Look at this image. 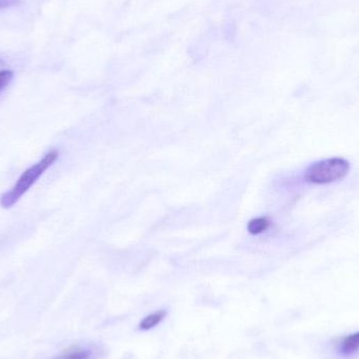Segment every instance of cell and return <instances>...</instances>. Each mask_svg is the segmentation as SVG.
<instances>
[{
	"label": "cell",
	"instance_id": "4",
	"mask_svg": "<svg viewBox=\"0 0 359 359\" xmlns=\"http://www.w3.org/2000/svg\"><path fill=\"white\" fill-rule=\"evenodd\" d=\"M340 354L352 356L359 352V331L346 336L338 346Z\"/></svg>",
	"mask_w": 359,
	"mask_h": 359
},
{
	"label": "cell",
	"instance_id": "7",
	"mask_svg": "<svg viewBox=\"0 0 359 359\" xmlns=\"http://www.w3.org/2000/svg\"><path fill=\"white\" fill-rule=\"evenodd\" d=\"M14 74L12 70H1L0 72V93L12 82Z\"/></svg>",
	"mask_w": 359,
	"mask_h": 359
},
{
	"label": "cell",
	"instance_id": "1",
	"mask_svg": "<svg viewBox=\"0 0 359 359\" xmlns=\"http://www.w3.org/2000/svg\"><path fill=\"white\" fill-rule=\"evenodd\" d=\"M59 158L57 151H52L47 153L40 161L26 170L18 178L15 185L0 197V205L5 209L12 208L17 204L18 201L31 190L33 185L38 181L39 178L45 174L49 167L55 164Z\"/></svg>",
	"mask_w": 359,
	"mask_h": 359
},
{
	"label": "cell",
	"instance_id": "5",
	"mask_svg": "<svg viewBox=\"0 0 359 359\" xmlns=\"http://www.w3.org/2000/svg\"><path fill=\"white\" fill-rule=\"evenodd\" d=\"M166 315H167V312L165 310H158L155 312L151 313L139 323V330L140 331H149V330L153 329L165 319Z\"/></svg>",
	"mask_w": 359,
	"mask_h": 359
},
{
	"label": "cell",
	"instance_id": "3",
	"mask_svg": "<svg viewBox=\"0 0 359 359\" xmlns=\"http://www.w3.org/2000/svg\"><path fill=\"white\" fill-rule=\"evenodd\" d=\"M102 350L96 344L74 346L52 359H98Z\"/></svg>",
	"mask_w": 359,
	"mask_h": 359
},
{
	"label": "cell",
	"instance_id": "9",
	"mask_svg": "<svg viewBox=\"0 0 359 359\" xmlns=\"http://www.w3.org/2000/svg\"><path fill=\"white\" fill-rule=\"evenodd\" d=\"M0 63H1V60H0Z\"/></svg>",
	"mask_w": 359,
	"mask_h": 359
},
{
	"label": "cell",
	"instance_id": "6",
	"mask_svg": "<svg viewBox=\"0 0 359 359\" xmlns=\"http://www.w3.org/2000/svg\"><path fill=\"white\" fill-rule=\"evenodd\" d=\"M271 221L266 217H257V219L251 220L247 226L249 234H253V236H257V234H263L267 231L268 228L270 227Z\"/></svg>",
	"mask_w": 359,
	"mask_h": 359
},
{
	"label": "cell",
	"instance_id": "8",
	"mask_svg": "<svg viewBox=\"0 0 359 359\" xmlns=\"http://www.w3.org/2000/svg\"><path fill=\"white\" fill-rule=\"evenodd\" d=\"M20 0H0V10L17 5Z\"/></svg>",
	"mask_w": 359,
	"mask_h": 359
},
{
	"label": "cell",
	"instance_id": "2",
	"mask_svg": "<svg viewBox=\"0 0 359 359\" xmlns=\"http://www.w3.org/2000/svg\"><path fill=\"white\" fill-rule=\"evenodd\" d=\"M350 170V163L342 158H330L311 164L307 168L305 180L313 184L325 185L344 178Z\"/></svg>",
	"mask_w": 359,
	"mask_h": 359
}]
</instances>
